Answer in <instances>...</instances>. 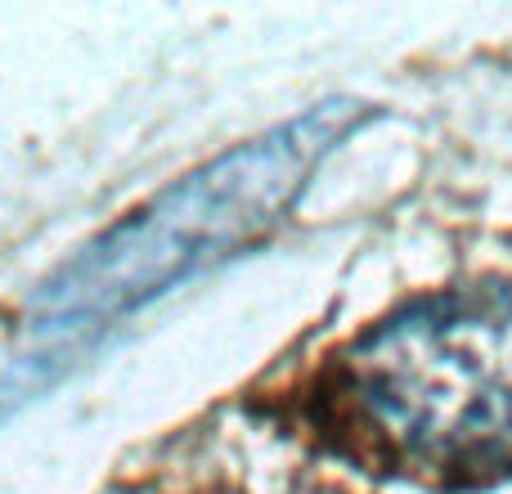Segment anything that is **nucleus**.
Listing matches in <instances>:
<instances>
[{
    "label": "nucleus",
    "instance_id": "obj_1",
    "mask_svg": "<svg viewBox=\"0 0 512 494\" xmlns=\"http://www.w3.org/2000/svg\"><path fill=\"white\" fill-rule=\"evenodd\" d=\"M337 391L405 468L512 472V283L441 292L369 328L337 364Z\"/></svg>",
    "mask_w": 512,
    "mask_h": 494
},
{
    "label": "nucleus",
    "instance_id": "obj_2",
    "mask_svg": "<svg viewBox=\"0 0 512 494\" xmlns=\"http://www.w3.org/2000/svg\"><path fill=\"white\" fill-rule=\"evenodd\" d=\"M360 117L364 108L351 99L319 104L171 185L63 265L36 301V333L72 337L77 328L104 324L252 243L288 212L306 176Z\"/></svg>",
    "mask_w": 512,
    "mask_h": 494
}]
</instances>
